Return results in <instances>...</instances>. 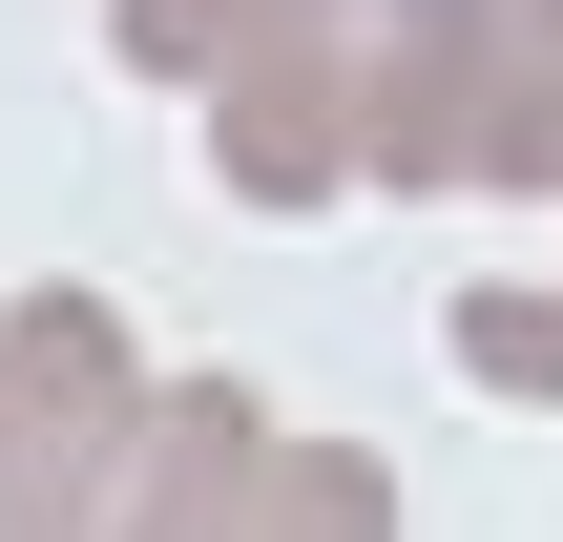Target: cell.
<instances>
[{"label": "cell", "mask_w": 563, "mask_h": 542, "mask_svg": "<svg viewBox=\"0 0 563 542\" xmlns=\"http://www.w3.org/2000/svg\"><path fill=\"white\" fill-rule=\"evenodd\" d=\"M209 104V167L251 188V209H334L355 188V21L334 42H272V63H230V84H188Z\"/></svg>", "instance_id": "cell-1"}, {"label": "cell", "mask_w": 563, "mask_h": 542, "mask_svg": "<svg viewBox=\"0 0 563 542\" xmlns=\"http://www.w3.org/2000/svg\"><path fill=\"white\" fill-rule=\"evenodd\" d=\"M272 439H292V418H272V397H251V376H146V418H125V522H251V480H272Z\"/></svg>", "instance_id": "cell-2"}, {"label": "cell", "mask_w": 563, "mask_h": 542, "mask_svg": "<svg viewBox=\"0 0 563 542\" xmlns=\"http://www.w3.org/2000/svg\"><path fill=\"white\" fill-rule=\"evenodd\" d=\"M0 376H21L63 439H104V460H125V418H146V355H125L104 292H21V313H0Z\"/></svg>", "instance_id": "cell-3"}, {"label": "cell", "mask_w": 563, "mask_h": 542, "mask_svg": "<svg viewBox=\"0 0 563 542\" xmlns=\"http://www.w3.org/2000/svg\"><path fill=\"white\" fill-rule=\"evenodd\" d=\"M104 501H125V460H104V439H63V418L0 376V542H104Z\"/></svg>", "instance_id": "cell-4"}, {"label": "cell", "mask_w": 563, "mask_h": 542, "mask_svg": "<svg viewBox=\"0 0 563 542\" xmlns=\"http://www.w3.org/2000/svg\"><path fill=\"white\" fill-rule=\"evenodd\" d=\"M230 542H397V460H355V439H272V480H251Z\"/></svg>", "instance_id": "cell-5"}, {"label": "cell", "mask_w": 563, "mask_h": 542, "mask_svg": "<svg viewBox=\"0 0 563 542\" xmlns=\"http://www.w3.org/2000/svg\"><path fill=\"white\" fill-rule=\"evenodd\" d=\"M439 334H460V376H481V397H563V292H543V272H460V313H439Z\"/></svg>", "instance_id": "cell-6"}]
</instances>
